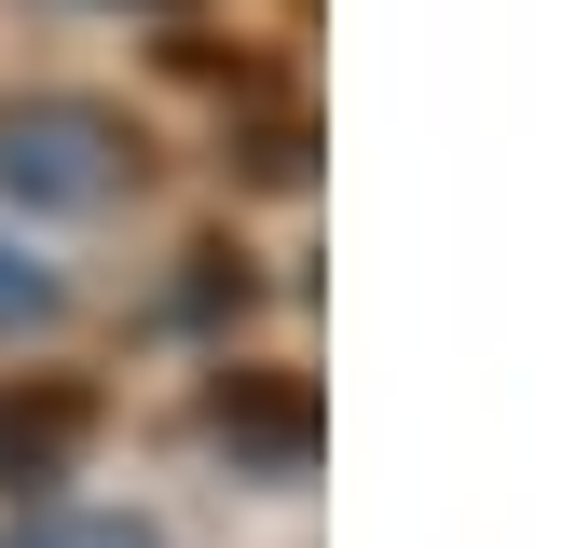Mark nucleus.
<instances>
[{
    "instance_id": "nucleus-1",
    "label": "nucleus",
    "mask_w": 562,
    "mask_h": 548,
    "mask_svg": "<svg viewBox=\"0 0 562 548\" xmlns=\"http://www.w3.org/2000/svg\"><path fill=\"white\" fill-rule=\"evenodd\" d=\"M0 192L55 219H97L137 192V124L110 96H0Z\"/></svg>"
},
{
    "instance_id": "nucleus-2",
    "label": "nucleus",
    "mask_w": 562,
    "mask_h": 548,
    "mask_svg": "<svg viewBox=\"0 0 562 548\" xmlns=\"http://www.w3.org/2000/svg\"><path fill=\"white\" fill-rule=\"evenodd\" d=\"M82 384H27V398H0V480H55V466L82 453Z\"/></svg>"
},
{
    "instance_id": "nucleus-3",
    "label": "nucleus",
    "mask_w": 562,
    "mask_h": 548,
    "mask_svg": "<svg viewBox=\"0 0 562 548\" xmlns=\"http://www.w3.org/2000/svg\"><path fill=\"white\" fill-rule=\"evenodd\" d=\"M220 453H274V466H302V453H316V411H302L289 384H234V398H220Z\"/></svg>"
},
{
    "instance_id": "nucleus-4",
    "label": "nucleus",
    "mask_w": 562,
    "mask_h": 548,
    "mask_svg": "<svg viewBox=\"0 0 562 548\" xmlns=\"http://www.w3.org/2000/svg\"><path fill=\"white\" fill-rule=\"evenodd\" d=\"M0 548H165V535L124 521V507H42V521H14Z\"/></svg>"
},
{
    "instance_id": "nucleus-5",
    "label": "nucleus",
    "mask_w": 562,
    "mask_h": 548,
    "mask_svg": "<svg viewBox=\"0 0 562 548\" xmlns=\"http://www.w3.org/2000/svg\"><path fill=\"white\" fill-rule=\"evenodd\" d=\"M42 316H55V274L27 261L14 233H0V343H14V329H42Z\"/></svg>"
}]
</instances>
